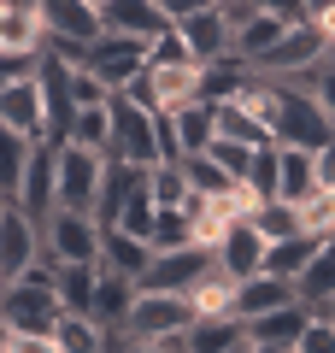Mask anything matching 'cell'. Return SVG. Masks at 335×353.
<instances>
[{"mask_svg":"<svg viewBox=\"0 0 335 353\" xmlns=\"http://www.w3.org/2000/svg\"><path fill=\"white\" fill-rule=\"evenodd\" d=\"M36 18H41V48L71 65H83V48L100 36L94 0H36Z\"/></svg>","mask_w":335,"mask_h":353,"instance_id":"6da1fadb","label":"cell"},{"mask_svg":"<svg viewBox=\"0 0 335 353\" xmlns=\"http://www.w3.org/2000/svg\"><path fill=\"white\" fill-rule=\"evenodd\" d=\"M53 318H59V294H53L48 259H36L24 277L0 283V324L6 330H53Z\"/></svg>","mask_w":335,"mask_h":353,"instance_id":"7a4b0ae2","label":"cell"},{"mask_svg":"<svg viewBox=\"0 0 335 353\" xmlns=\"http://www.w3.org/2000/svg\"><path fill=\"white\" fill-rule=\"evenodd\" d=\"M106 118H112V159H130V165H153L159 159V112H148V106H136L118 88V94H106Z\"/></svg>","mask_w":335,"mask_h":353,"instance_id":"3957f363","label":"cell"},{"mask_svg":"<svg viewBox=\"0 0 335 353\" xmlns=\"http://www.w3.org/2000/svg\"><path fill=\"white\" fill-rule=\"evenodd\" d=\"M100 171H106V153H88V148H77V141H59V148H53V206H71V212L94 218Z\"/></svg>","mask_w":335,"mask_h":353,"instance_id":"277c9868","label":"cell"},{"mask_svg":"<svg viewBox=\"0 0 335 353\" xmlns=\"http://www.w3.org/2000/svg\"><path fill=\"white\" fill-rule=\"evenodd\" d=\"M36 230H41V259H48V265H94V253H100V224H94L88 212L53 206Z\"/></svg>","mask_w":335,"mask_h":353,"instance_id":"5b68a950","label":"cell"},{"mask_svg":"<svg viewBox=\"0 0 335 353\" xmlns=\"http://www.w3.org/2000/svg\"><path fill=\"white\" fill-rule=\"evenodd\" d=\"M323 53H329V48H323V36L312 24H288L265 53H253V59H247V71L253 77H276V83H300Z\"/></svg>","mask_w":335,"mask_h":353,"instance_id":"8992f818","label":"cell"},{"mask_svg":"<svg viewBox=\"0 0 335 353\" xmlns=\"http://www.w3.org/2000/svg\"><path fill=\"white\" fill-rule=\"evenodd\" d=\"M36 88H41V141L59 148L71 136V118H77V101H71V59L41 48L36 53Z\"/></svg>","mask_w":335,"mask_h":353,"instance_id":"52a82bcc","label":"cell"},{"mask_svg":"<svg viewBox=\"0 0 335 353\" xmlns=\"http://www.w3.org/2000/svg\"><path fill=\"white\" fill-rule=\"evenodd\" d=\"M188 301L183 294H159V289H136V301H130V312H124V330L118 336H130V341H165V336H176V330L188 324Z\"/></svg>","mask_w":335,"mask_h":353,"instance_id":"ba28073f","label":"cell"},{"mask_svg":"<svg viewBox=\"0 0 335 353\" xmlns=\"http://www.w3.org/2000/svg\"><path fill=\"white\" fill-rule=\"evenodd\" d=\"M206 265H212V248H200V241H183V248H153V259H148V271L136 277V289L183 294Z\"/></svg>","mask_w":335,"mask_h":353,"instance_id":"9c48e42d","label":"cell"},{"mask_svg":"<svg viewBox=\"0 0 335 353\" xmlns=\"http://www.w3.org/2000/svg\"><path fill=\"white\" fill-rule=\"evenodd\" d=\"M83 65L112 88V94H118V88H124L130 77L148 65V53H141V41H136V36H112V30H100V36L83 48Z\"/></svg>","mask_w":335,"mask_h":353,"instance_id":"30bf717a","label":"cell"},{"mask_svg":"<svg viewBox=\"0 0 335 353\" xmlns=\"http://www.w3.org/2000/svg\"><path fill=\"white\" fill-rule=\"evenodd\" d=\"M36 259H41V230H36V218L18 212V206H0V283L24 277Z\"/></svg>","mask_w":335,"mask_h":353,"instance_id":"8fae6325","label":"cell"},{"mask_svg":"<svg viewBox=\"0 0 335 353\" xmlns=\"http://www.w3.org/2000/svg\"><path fill=\"white\" fill-rule=\"evenodd\" d=\"M212 265L218 271H230V277H253V271H265V236L247 224V218H230L223 224V236L212 241Z\"/></svg>","mask_w":335,"mask_h":353,"instance_id":"7c38bea8","label":"cell"},{"mask_svg":"<svg viewBox=\"0 0 335 353\" xmlns=\"http://www.w3.org/2000/svg\"><path fill=\"white\" fill-rule=\"evenodd\" d=\"M241 341H247V324L230 318V312H218V318H188L176 336H165V347L171 353H230V347H241Z\"/></svg>","mask_w":335,"mask_h":353,"instance_id":"4fadbf2b","label":"cell"},{"mask_svg":"<svg viewBox=\"0 0 335 353\" xmlns=\"http://www.w3.org/2000/svg\"><path fill=\"white\" fill-rule=\"evenodd\" d=\"M176 30H183V41H188V53H194V65H206V59H223L230 53V18H223V6H194V12H183V18H171Z\"/></svg>","mask_w":335,"mask_h":353,"instance_id":"5bb4252c","label":"cell"},{"mask_svg":"<svg viewBox=\"0 0 335 353\" xmlns=\"http://www.w3.org/2000/svg\"><path fill=\"white\" fill-rule=\"evenodd\" d=\"M12 206H18V212H30L36 224L53 212V148H48V141H36V148H30V159H24V176H18V194H12Z\"/></svg>","mask_w":335,"mask_h":353,"instance_id":"9a60e30c","label":"cell"},{"mask_svg":"<svg viewBox=\"0 0 335 353\" xmlns=\"http://www.w3.org/2000/svg\"><path fill=\"white\" fill-rule=\"evenodd\" d=\"M136 301V277H118V271H100L94 265V294H88V318H94L106 336L124 330V312Z\"/></svg>","mask_w":335,"mask_h":353,"instance_id":"2e32d148","label":"cell"},{"mask_svg":"<svg viewBox=\"0 0 335 353\" xmlns=\"http://www.w3.org/2000/svg\"><path fill=\"white\" fill-rule=\"evenodd\" d=\"M148 259H153V241L130 236V230H118V224H100V253H94L100 271H118V277H141V271H148Z\"/></svg>","mask_w":335,"mask_h":353,"instance_id":"e0dca14e","label":"cell"},{"mask_svg":"<svg viewBox=\"0 0 335 353\" xmlns=\"http://www.w3.org/2000/svg\"><path fill=\"white\" fill-rule=\"evenodd\" d=\"M165 24H171V18H165L153 0H100V30H112V36L148 41V36H159Z\"/></svg>","mask_w":335,"mask_h":353,"instance_id":"ac0fdd59","label":"cell"},{"mask_svg":"<svg viewBox=\"0 0 335 353\" xmlns=\"http://www.w3.org/2000/svg\"><path fill=\"white\" fill-rule=\"evenodd\" d=\"M283 301H294V283L288 277H276V271H253V277H241L236 283V301H230V318H259V312H271V306H283Z\"/></svg>","mask_w":335,"mask_h":353,"instance_id":"d6986e66","label":"cell"},{"mask_svg":"<svg viewBox=\"0 0 335 353\" xmlns=\"http://www.w3.org/2000/svg\"><path fill=\"white\" fill-rule=\"evenodd\" d=\"M0 124H12L18 136L41 141V88H36V71L0 88Z\"/></svg>","mask_w":335,"mask_h":353,"instance_id":"ffe728a7","label":"cell"},{"mask_svg":"<svg viewBox=\"0 0 335 353\" xmlns=\"http://www.w3.org/2000/svg\"><path fill=\"white\" fill-rule=\"evenodd\" d=\"M165 118H171V136H176V159H183V153H200L212 141V130H218V106L212 101H183Z\"/></svg>","mask_w":335,"mask_h":353,"instance_id":"44dd1931","label":"cell"},{"mask_svg":"<svg viewBox=\"0 0 335 353\" xmlns=\"http://www.w3.org/2000/svg\"><path fill=\"white\" fill-rule=\"evenodd\" d=\"M283 30H288V18H283V12H259V6H253V12L241 18L236 30H230V53H236V59L247 65L253 53H265L276 36H283Z\"/></svg>","mask_w":335,"mask_h":353,"instance_id":"7402d4cb","label":"cell"},{"mask_svg":"<svg viewBox=\"0 0 335 353\" xmlns=\"http://www.w3.org/2000/svg\"><path fill=\"white\" fill-rule=\"evenodd\" d=\"M306 318H312L306 301H283V306H271V312L247 318V341H288V347H294V336L306 330Z\"/></svg>","mask_w":335,"mask_h":353,"instance_id":"603a6c76","label":"cell"},{"mask_svg":"<svg viewBox=\"0 0 335 353\" xmlns=\"http://www.w3.org/2000/svg\"><path fill=\"white\" fill-rule=\"evenodd\" d=\"M318 189V171H312V148H276V201H306Z\"/></svg>","mask_w":335,"mask_h":353,"instance_id":"cb8c5ba5","label":"cell"},{"mask_svg":"<svg viewBox=\"0 0 335 353\" xmlns=\"http://www.w3.org/2000/svg\"><path fill=\"white\" fill-rule=\"evenodd\" d=\"M329 294H335V248H329V241H318V253L300 265V277H294V301H306L312 312H318Z\"/></svg>","mask_w":335,"mask_h":353,"instance_id":"d4e9b609","label":"cell"},{"mask_svg":"<svg viewBox=\"0 0 335 353\" xmlns=\"http://www.w3.org/2000/svg\"><path fill=\"white\" fill-rule=\"evenodd\" d=\"M53 341H59V353H106L112 347V336L88 312H59L53 318Z\"/></svg>","mask_w":335,"mask_h":353,"instance_id":"484cf974","label":"cell"},{"mask_svg":"<svg viewBox=\"0 0 335 353\" xmlns=\"http://www.w3.org/2000/svg\"><path fill=\"white\" fill-rule=\"evenodd\" d=\"M0 53H41L36 6H0Z\"/></svg>","mask_w":335,"mask_h":353,"instance_id":"4316f807","label":"cell"},{"mask_svg":"<svg viewBox=\"0 0 335 353\" xmlns=\"http://www.w3.org/2000/svg\"><path fill=\"white\" fill-rule=\"evenodd\" d=\"M53 294H59V312H88V294H94V265H48Z\"/></svg>","mask_w":335,"mask_h":353,"instance_id":"83f0119b","label":"cell"},{"mask_svg":"<svg viewBox=\"0 0 335 353\" xmlns=\"http://www.w3.org/2000/svg\"><path fill=\"white\" fill-rule=\"evenodd\" d=\"M312 253H318V236L294 230V236H283V241H265V271H276V277L294 283V277H300V265H306Z\"/></svg>","mask_w":335,"mask_h":353,"instance_id":"f1b7e54d","label":"cell"},{"mask_svg":"<svg viewBox=\"0 0 335 353\" xmlns=\"http://www.w3.org/2000/svg\"><path fill=\"white\" fill-rule=\"evenodd\" d=\"M212 136H230V141H247V148H271V130L247 112L241 101H218V130Z\"/></svg>","mask_w":335,"mask_h":353,"instance_id":"f546056e","label":"cell"},{"mask_svg":"<svg viewBox=\"0 0 335 353\" xmlns=\"http://www.w3.org/2000/svg\"><path fill=\"white\" fill-rule=\"evenodd\" d=\"M30 148H36L30 136H18L12 124H0V201H6V206H12V194H18V176H24Z\"/></svg>","mask_w":335,"mask_h":353,"instance_id":"4dcf8cb0","label":"cell"},{"mask_svg":"<svg viewBox=\"0 0 335 353\" xmlns=\"http://www.w3.org/2000/svg\"><path fill=\"white\" fill-rule=\"evenodd\" d=\"M65 141H77V148H88V153H106V148H112V118H106V101H100V106H77L71 136H65Z\"/></svg>","mask_w":335,"mask_h":353,"instance_id":"1f68e13d","label":"cell"},{"mask_svg":"<svg viewBox=\"0 0 335 353\" xmlns=\"http://www.w3.org/2000/svg\"><path fill=\"white\" fill-rule=\"evenodd\" d=\"M148 194H153V206H183L188 201V183H183V165L176 159H153L148 165Z\"/></svg>","mask_w":335,"mask_h":353,"instance_id":"d6a6232c","label":"cell"},{"mask_svg":"<svg viewBox=\"0 0 335 353\" xmlns=\"http://www.w3.org/2000/svg\"><path fill=\"white\" fill-rule=\"evenodd\" d=\"M241 218H247V224L259 230L265 241H283V236H294V230H300V224H294V206H288V201H253Z\"/></svg>","mask_w":335,"mask_h":353,"instance_id":"836d02e7","label":"cell"},{"mask_svg":"<svg viewBox=\"0 0 335 353\" xmlns=\"http://www.w3.org/2000/svg\"><path fill=\"white\" fill-rule=\"evenodd\" d=\"M294 224L306 230V236H329L335 230V189H312L306 201H294Z\"/></svg>","mask_w":335,"mask_h":353,"instance_id":"e575fe53","label":"cell"},{"mask_svg":"<svg viewBox=\"0 0 335 353\" xmlns=\"http://www.w3.org/2000/svg\"><path fill=\"white\" fill-rule=\"evenodd\" d=\"M183 183H188V194H223V189H236V183H230V176L218 171V165H212V153H183Z\"/></svg>","mask_w":335,"mask_h":353,"instance_id":"d590c367","label":"cell"},{"mask_svg":"<svg viewBox=\"0 0 335 353\" xmlns=\"http://www.w3.org/2000/svg\"><path fill=\"white\" fill-rule=\"evenodd\" d=\"M200 153H212V165H218L230 183H241V176H247V159H253L259 148H247V141H230V136H212Z\"/></svg>","mask_w":335,"mask_h":353,"instance_id":"8d00e7d4","label":"cell"},{"mask_svg":"<svg viewBox=\"0 0 335 353\" xmlns=\"http://www.w3.org/2000/svg\"><path fill=\"white\" fill-rule=\"evenodd\" d=\"M300 88H306L312 101H318V112H323V118L335 124V53H323V59L312 65L306 77H300Z\"/></svg>","mask_w":335,"mask_h":353,"instance_id":"74e56055","label":"cell"},{"mask_svg":"<svg viewBox=\"0 0 335 353\" xmlns=\"http://www.w3.org/2000/svg\"><path fill=\"white\" fill-rule=\"evenodd\" d=\"M141 53H148V65H194V53H188V41H183V30H176V24H165L159 36H148V41H141Z\"/></svg>","mask_w":335,"mask_h":353,"instance_id":"f35d334b","label":"cell"},{"mask_svg":"<svg viewBox=\"0 0 335 353\" xmlns=\"http://www.w3.org/2000/svg\"><path fill=\"white\" fill-rule=\"evenodd\" d=\"M294 353H335V324L312 312V318H306V330L294 336Z\"/></svg>","mask_w":335,"mask_h":353,"instance_id":"ab89813d","label":"cell"},{"mask_svg":"<svg viewBox=\"0 0 335 353\" xmlns=\"http://www.w3.org/2000/svg\"><path fill=\"white\" fill-rule=\"evenodd\" d=\"M106 94H112V88L100 83V77L88 71V65H71V101H77V106H100Z\"/></svg>","mask_w":335,"mask_h":353,"instance_id":"60d3db41","label":"cell"},{"mask_svg":"<svg viewBox=\"0 0 335 353\" xmlns=\"http://www.w3.org/2000/svg\"><path fill=\"white\" fill-rule=\"evenodd\" d=\"M6 353H59V341H53V330H12Z\"/></svg>","mask_w":335,"mask_h":353,"instance_id":"b9f144b4","label":"cell"},{"mask_svg":"<svg viewBox=\"0 0 335 353\" xmlns=\"http://www.w3.org/2000/svg\"><path fill=\"white\" fill-rule=\"evenodd\" d=\"M312 171H318V189H335V136L312 148Z\"/></svg>","mask_w":335,"mask_h":353,"instance_id":"7bdbcfd3","label":"cell"},{"mask_svg":"<svg viewBox=\"0 0 335 353\" xmlns=\"http://www.w3.org/2000/svg\"><path fill=\"white\" fill-rule=\"evenodd\" d=\"M30 71H36V53H0V88L18 83V77H30Z\"/></svg>","mask_w":335,"mask_h":353,"instance_id":"ee69618b","label":"cell"},{"mask_svg":"<svg viewBox=\"0 0 335 353\" xmlns=\"http://www.w3.org/2000/svg\"><path fill=\"white\" fill-rule=\"evenodd\" d=\"M106 353H171V347H165V341H130V336H112Z\"/></svg>","mask_w":335,"mask_h":353,"instance_id":"f6af8a7d","label":"cell"},{"mask_svg":"<svg viewBox=\"0 0 335 353\" xmlns=\"http://www.w3.org/2000/svg\"><path fill=\"white\" fill-rule=\"evenodd\" d=\"M312 30H318V36H323V48L335 53V6H329V12H318V18H312Z\"/></svg>","mask_w":335,"mask_h":353,"instance_id":"bcb514c9","label":"cell"},{"mask_svg":"<svg viewBox=\"0 0 335 353\" xmlns=\"http://www.w3.org/2000/svg\"><path fill=\"white\" fill-rule=\"evenodd\" d=\"M165 18H183V12H194V6H206V0H153Z\"/></svg>","mask_w":335,"mask_h":353,"instance_id":"7dc6e473","label":"cell"},{"mask_svg":"<svg viewBox=\"0 0 335 353\" xmlns=\"http://www.w3.org/2000/svg\"><path fill=\"white\" fill-rule=\"evenodd\" d=\"M247 353H294L288 341H247Z\"/></svg>","mask_w":335,"mask_h":353,"instance_id":"c3c4849f","label":"cell"},{"mask_svg":"<svg viewBox=\"0 0 335 353\" xmlns=\"http://www.w3.org/2000/svg\"><path fill=\"white\" fill-rule=\"evenodd\" d=\"M318 318H329V324H335V294H329V301L318 306Z\"/></svg>","mask_w":335,"mask_h":353,"instance_id":"681fc988","label":"cell"},{"mask_svg":"<svg viewBox=\"0 0 335 353\" xmlns=\"http://www.w3.org/2000/svg\"><path fill=\"white\" fill-rule=\"evenodd\" d=\"M0 6H36V0H0Z\"/></svg>","mask_w":335,"mask_h":353,"instance_id":"f907efd6","label":"cell"},{"mask_svg":"<svg viewBox=\"0 0 335 353\" xmlns=\"http://www.w3.org/2000/svg\"><path fill=\"white\" fill-rule=\"evenodd\" d=\"M6 336H12V330H6V324H0V353H6Z\"/></svg>","mask_w":335,"mask_h":353,"instance_id":"816d5d0a","label":"cell"},{"mask_svg":"<svg viewBox=\"0 0 335 353\" xmlns=\"http://www.w3.org/2000/svg\"><path fill=\"white\" fill-rule=\"evenodd\" d=\"M230 353H247V341H241V347H230Z\"/></svg>","mask_w":335,"mask_h":353,"instance_id":"f5cc1de1","label":"cell"},{"mask_svg":"<svg viewBox=\"0 0 335 353\" xmlns=\"http://www.w3.org/2000/svg\"><path fill=\"white\" fill-rule=\"evenodd\" d=\"M323 241H329V248H335V230H329V236H323Z\"/></svg>","mask_w":335,"mask_h":353,"instance_id":"db71d44e","label":"cell"},{"mask_svg":"<svg viewBox=\"0 0 335 353\" xmlns=\"http://www.w3.org/2000/svg\"><path fill=\"white\" fill-rule=\"evenodd\" d=\"M212 6H223V0H212Z\"/></svg>","mask_w":335,"mask_h":353,"instance_id":"11a10c76","label":"cell"},{"mask_svg":"<svg viewBox=\"0 0 335 353\" xmlns=\"http://www.w3.org/2000/svg\"><path fill=\"white\" fill-rule=\"evenodd\" d=\"M94 6H100V0H94Z\"/></svg>","mask_w":335,"mask_h":353,"instance_id":"9f6ffc18","label":"cell"}]
</instances>
